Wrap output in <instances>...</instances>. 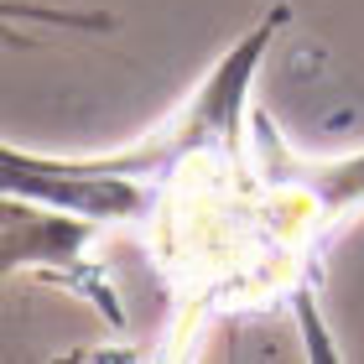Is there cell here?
Returning <instances> with one entry per match:
<instances>
[{"mask_svg": "<svg viewBox=\"0 0 364 364\" xmlns=\"http://www.w3.org/2000/svg\"><path fill=\"white\" fill-rule=\"evenodd\" d=\"M281 26L287 6L240 37L203 78V89L125 151H0V188L11 198L53 203L78 219L146 224L151 260L188 307L177 333L208 312L271 307L281 296H302L307 333H318V255L328 235L364 203V151L312 161L296 156L266 120H255L260 161H245V99Z\"/></svg>", "mask_w": 364, "mask_h": 364, "instance_id": "cell-1", "label": "cell"}]
</instances>
